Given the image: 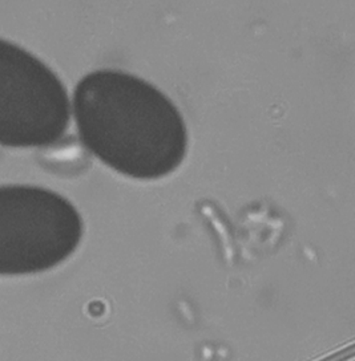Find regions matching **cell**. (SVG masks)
<instances>
[{
  "label": "cell",
  "mask_w": 355,
  "mask_h": 361,
  "mask_svg": "<svg viewBox=\"0 0 355 361\" xmlns=\"http://www.w3.org/2000/svg\"><path fill=\"white\" fill-rule=\"evenodd\" d=\"M83 233L78 209L58 192L0 186V276L55 269L78 250Z\"/></svg>",
  "instance_id": "obj_2"
},
{
  "label": "cell",
  "mask_w": 355,
  "mask_h": 361,
  "mask_svg": "<svg viewBox=\"0 0 355 361\" xmlns=\"http://www.w3.org/2000/svg\"><path fill=\"white\" fill-rule=\"evenodd\" d=\"M69 109L58 75L28 51L0 39V145L56 144L67 132Z\"/></svg>",
  "instance_id": "obj_3"
},
{
  "label": "cell",
  "mask_w": 355,
  "mask_h": 361,
  "mask_svg": "<svg viewBox=\"0 0 355 361\" xmlns=\"http://www.w3.org/2000/svg\"><path fill=\"white\" fill-rule=\"evenodd\" d=\"M81 142L111 169L136 180H160L186 157L181 113L160 90L121 71L84 76L73 93Z\"/></svg>",
  "instance_id": "obj_1"
}]
</instances>
